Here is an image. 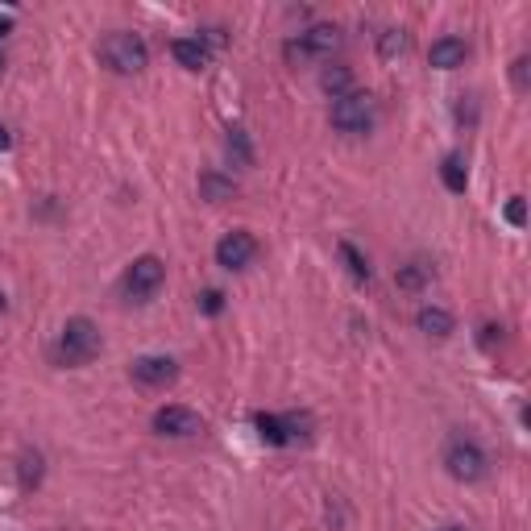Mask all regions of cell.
<instances>
[{
    "instance_id": "cell-14",
    "label": "cell",
    "mask_w": 531,
    "mask_h": 531,
    "mask_svg": "<svg viewBox=\"0 0 531 531\" xmlns=\"http://www.w3.org/2000/svg\"><path fill=\"white\" fill-rule=\"evenodd\" d=\"M320 87H324L332 100L349 96V92H353V71H349V66H324V75H320Z\"/></svg>"
},
{
    "instance_id": "cell-9",
    "label": "cell",
    "mask_w": 531,
    "mask_h": 531,
    "mask_svg": "<svg viewBox=\"0 0 531 531\" xmlns=\"http://www.w3.org/2000/svg\"><path fill=\"white\" fill-rule=\"evenodd\" d=\"M129 374H133V382H141V386H166V382L179 378V366H174L171 358H137Z\"/></svg>"
},
{
    "instance_id": "cell-12",
    "label": "cell",
    "mask_w": 531,
    "mask_h": 531,
    "mask_svg": "<svg viewBox=\"0 0 531 531\" xmlns=\"http://www.w3.org/2000/svg\"><path fill=\"white\" fill-rule=\"evenodd\" d=\"M415 324H420L423 336H436V341H445V336L453 332V315H448L445 307H420Z\"/></svg>"
},
{
    "instance_id": "cell-16",
    "label": "cell",
    "mask_w": 531,
    "mask_h": 531,
    "mask_svg": "<svg viewBox=\"0 0 531 531\" xmlns=\"http://www.w3.org/2000/svg\"><path fill=\"white\" fill-rule=\"evenodd\" d=\"M253 423H258V432H261V440H266V445H291V436H287V423H282L279 415H266V412H261Z\"/></svg>"
},
{
    "instance_id": "cell-3",
    "label": "cell",
    "mask_w": 531,
    "mask_h": 531,
    "mask_svg": "<svg viewBox=\"0 0 531 531\" xmlns=\"http://www.w3.org/2000/svg\"><path fill=\"white\" fill-rule=\"evenodd\" d=\"M332 129H341L345 137H361V133L374 129V104L361 92H349V96L332 100Z\"/></svg>"
},
{
    "instance_id": "cell-28",
    "label": "cell",
    "mask_w": 531,
    "mask_h": 531,
    "mask_svg": "<svg viewBox=\"0 0 531 531\" xmlns=\"http://www.w3.org/2000/svg\"><path fill=\"white\" fill-rule=\"evenodd\" d=\"M0 312H4V295H0Z\"/></svg>"
},
{
    "instance_id": "cell-24",
    "label": "cell",
    "mask_w": 531,
    "mask_h": 531,
    "mask_svg": "<svg viewBox=\"0 0 531 531\" xmlns=\"http://www.w3.org/2000/svg\"><path fill=\"white\" fill-rule=\"evenodd\" d=\"M510 75H515V87H527V58H515V71H510Z\"/></svg>"
},
{
    "instance_id": "cell-27",
    "label": "cell",
    "mask_w": 531,
    "mask_h": 531,
    "mask_svg": "<svg viewBox=\"0 0 531 531\" xmlns=\"http://www.w3.org/2000/svg\"><path fill=\"white\" fill-rule=\"evenodd\" d=\"M0 75H4V55H0Z\"/></svg>"
},
{
    "instance_id": "cell-18",
    "label": "cell",
    "mask_w": 531,
    "mask_h": 531,
    "mask_svg": "<svg viewBox=\"0 0 531 531\" xmlns=\"http://www.w3.org/2000/svg\"><path fill=\"white\" fill-rule=\"evenodd\" d=\"M407 46H412V42H407V33H403V30H386L378 38V55L382 58H399V55H407Z\"/></svg>"
},
{
    "instance_id": "cell-20",
    "label": "cell",
    "mask_w": 531,
    "mask_h": 531,
    "mask_svg": "<svg viewBox=\"0 0 531 531\" xmlns=\"http://www.w3.org/2000/svg\"><path fill=\"white\" fill-rule=\"evenodd\" d=\"M228 154H237V163H241V166H250V163H253L250 141H245V133H241V129H228Z\"/></svg>"
},
{
    "instance_id": "cell-15",
    "label": "cell",
    "mask_w": 531,
    "mask_h": 531,
    "mask_svg": "<svg viewBox=\"0 0 531 531\" xmlns=\"http://www.w3.org/2000/svg\"><path fill=\"white\" fill-rule=\"evenodd\" d=\"M440 179H445V187L453 191V196H461V191L469 187V171H465V163H461L456 154H448L445 166H440Z\"/></svg>"
},
{
    "instance_id": "cell-8",
    "label": "cell",
    "mask_w": 531,
    "mask_h": 531,
    "mask_svg": "<svg viewBox=\"0 0 531 531\" xmlns=\"http://www.w3.org/2000/svg\"><path fill=\"white\" fill-rule=\"evenodd\" d=\"M154 432L163 436H199L204 432V420H199L191 407H163L154 415Z\"/></svg>"
},
{
    "instance_id": "cell-26",
    "label": "cell",
    "mask_w": 531,
    "mask_h": 531,
    "mask_svg": "<svg viewBox=\"0 0 531 531\" xmlns=\"http://www.w3.org/2000/svg\"><path fill=\"white\" fill-rule=\"evenodd\" d=\"M0 150H9V129L0 125Z\"/></svg>"
},
{
    "instance_id": "cell-11",
    "label": "cell",
    "mask_w": 531,
    "mask_h": 531,
    "mask_svg": "<svg viewBox=\"0 0 531 531\" xmlns=\"http://www.w3.org/2000/svg\"><path fill=\"white\" fill-rule=\"evenodd\" d=\"M171 55L179 58V66H187V71H204L208 66V46L199 42V38H174Z\"/></svg>"
},
{
    "instance_id": "cell-5",
    "label": "cell",
    "mask_w": 531,
    "mask_h": 531,
    "mask_svg": "<svg viewBox=\"0 0 531 531\" xmlns=\"http://www.w3.org/2000/svg\"><path fill=\"white\" fill-rule=\"evenodd\" d=\"M341 46V30L336 25H312L307 33H299L295 42H287V58L291 63H320Z\"/></svg>"
},
{
    "instance_id": "cell-22",
    "label": "cell",
    "mask_w": 531,
    "mask_h": 531,
    "mask_svg": "<svg viewBox=\"0 0 531 531\" xmlns=\"http://www.w3.org/2000/svg\"><path fill=\"white\" fill-rule=\"evenodd\" d=\"M199 307H204L208 315H217L220 307H225V295H220V291H204V299H199Z\"/></svg>"
},
{
    "instance_id": "cell-7",
    "label": "cell",
    "mask_w": 531,
    "mask_h": 531,
    "mask_svg": "<svg viewBox=\"0 0 531 531\" xmlns=\"http://www.w3.org/2000/svg\"><path fill=\"white\" fill-rule=\"evenodd\" d=\"M253 253H258V241H253V233H245V228H233V233H225V237L217 241V261L225 270H245L253 261Z\"/></svg>"
},
{
    "instance_id": "cell-2",
    "label": "cell",
    "mask_w": 531,
    "mask_h": 531,
    "mask_svg": "<svg viewBox=\"0 0 531 531\" xmlns=\"http://www.w3.org/2000/svg\"><path fill=\"white\" fill-rule=\"evenodd\" d=\"M100 58H104V66H112L117 75H137L141 66L150 63V50H146V42H141L137 33L117 30L100 42Z\"/></svg>"
},
{
    "instance_id": "cell-4",
    "label": "cell",
    "mask_w": 531,
    "mask_h": 531,
    "mask_svg": "<svg viewBox=\"0 0 531 531\" xmlns=\"http://www.w3.org/2000/svg\"><path fill=\"white\" fill-rule=\"evenodd\" d=\"M445 469L456 477V482H482L490 469L486 453L473 445V440H465V436H453L445 448Z\"/></svg>"
},
{
    "instance_id": "cell-10",
    "label": "cell",
    "mask_w": 531,
    "mask_h": 531,
    "mask_svg": "<svg viewBox=\"0 0 531 531\" xmlns=\"http://www.w3.org/2000/svg\"><path fill=\"white\" fill-rule=\"evenodd\" d=\"M465 58H469L465 38H440V42H432V50H428V63H432L436 71H456V66H465Z\"/></svg>"
},
{
    "instance_id": "cell-21",
    "label": "cell",
    "mask_w": 531,
    "mask_h": 531,
    "mask_svg": "<svg viewBox=\"0 0 531 531\" xmlns=\"http://www.w3.org/2000/svg\"><path fill=\"white\" fill-rule=\"evenodd\" d=\"M42 456L38 453H25V461H22V486H33V482H38V473H42Z\"/></svg>"
},
{
    "instance_id": "cell-25",
    "label": "cell",
    "mask_w": 531,
    "mask_h": 531,
    "mask_svg": "<svg viewBox=\"0 0 531 531\" xmlns=\"http://www.w3.org/2000/svg\"><path fill=\"white\" fill-rule=\"evenodd\" d=\"M13 30V22H9V17H0V42H4V33H9Z\"/></svg>"
},
{
    "instance_id": "cell-17",
    "label": "cell",
    "mask_w": 531,
    "mask_h": 531,
    "mask_svg": "<svg viewBox=\"0 0 531 531\" xmlns=\"http://www.w3.org/2000/svg\"><path fill=\"white\" fill-rule=\"evenodd\" d=\"M341 258H345V266H349V274H353V279L369 282V261L358 253V245H353V241H341Z\"/></svg>"
},
{
    "instance_id": "cell-1",
    "label": "cell",
    "mask_w": 531,
    "mask_h": 531,
    "mask_svg": "<svg viewBox=\"0 0 531 531\" xmlns=\"http://www.w3.org/2000/svg\"><path fill=\"white\" fill-rule=\"evenodd\" d=\"M100 353V328L87 320V315H75L66 320L63 332H58V345H55V358L63 366H87V361Z\"/></svg>"
},
{
    "instance_id": "cell-6",
    "label": "cell",
    "mask_w": 531,
    "mask_h": 531,
    "mask_svg": "<svg viewBox=\"0 0 531 531\" xmlns=\"http://www.w3.org/2000/svg\"><path fill=\"white\" fill-rule=\"evenodd\" d=\"M163 279H166V266L158 258H150V253H146V258H137L129 270H125V282H120V287H125V295H129V299L146 304V299H154V295H158Z\"/></svg>"
},
{
    "instance_id": "cell-23",
    "label": "cell",
    "mask_w": 531,
    "mask_h": 531,
    "mask_svg": "<svg viewBox=\"0 0 531 531\" xmlns=\"http://www.w3.org/2000/svg\"><path fill=\"white\" fill-rule=\"evenodd\" d=\"M523 217H527V212H523V199H510V204H507V220L515 228H523Z\"/></svg>"
},
{
    "instance_id": "cell-13",
    "label": "cell",
    "mask_w": 531,
    "mask_h": 531,
    "mask_svg": "<svg viewBox=\"0 0 531 531\" xmlns=\"http://www.w3.org/2000/svg\"><path fill=\"white\" fill-rule=\"evenodd\" d=\"M233 191H237V183H233V179H225V174H217V171L199 174V196H204L208 204H220V199H233Z\"/></svg>"
},
{
    "instance_id": "cell-19",
    "label": "cell",
    "mask_w": 531,
    "mask_h": 531,
    "mask_svg": "<svg viewBox=\"0 0 531 531\" xmlns=\"http://www.w3.org/2000/svg\"><path fill=\"white\" fill-rule=\"evenodd\" d=\"M428 266H423V261H412V266H399V274H394V279H399V287L403 291H420L423 282H428Z\"/></svg>"
}]
</instances>
